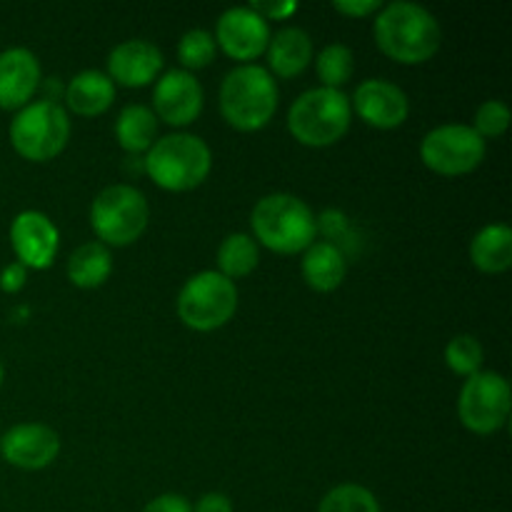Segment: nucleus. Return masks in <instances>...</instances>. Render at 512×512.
Returning <instances> with one entry per match:
<instances>
[{"instance_id":"19","label":"nucleus","mask_w":512,"mask_h":512,"mask_svg":"<svg viewBox=\"0 0 512 512\" xmlns=\"http://www.w3.org/2000/svg\"><path fill=\"white\" fill-rule=\"evenodd\" d=\"M65 108L80 118L103 115L115 100V83L100 70H83L63 88Z\"/></svg>"},{"instance_id":"32","label":"nucleus","mask_w":512,"mask_h":512,"mask_svg":"<svg viewBox=\"0 0 512 512\" xmlns=\"http://www.w3.org/2000/svg\"><path fill=\"white\" fill-rule=\"evenodd\" d=\"M143 512H193V505H190V500L183 498V495L165 493L150 500L143 508Z\"/></svg>"},{"instance_id":"31","label":"nucleus","mask_w":512,"mask_h":512,"mask_svg":"<svg viewBox=\"0 0 512 512\" xmlns=\"http://www.w3.org/2000/svg\"><path fill=\"white\" fill-rule=\"evenodd\" d=\"M25 280H28V268L25 265H20L18 260L10 265H5L3 270H0V290L8 295L13 293H20L25 285Z\"/></svg>"},{"instance_id":"34","label":"nucleus","mask_w":512,"mask_h":512,"mask_svg":"<svg viewBox=\"0 0 512 512\" xmlns=\"http://www.w3.org/2000/svg\"><path fill=\"white\" fill-rule=\"evenodd\" d=\"M248 8L255 10V13L268 23V20H285L290 18V15H295L298 3H290V0L288 3H250Z\"/></svg>"},{"instance_id":"27","label":"nucleus","mask_w":512,"mask_h":512,"mask_svg":"<svg viewBox=\"0 0 512 512\" xmlns=\"http://www.w3.org/2000/svg\"><path fill=\"white\" fill-rule=\"evenodd\" d=\"M483 345L473 335H455L448 345H445V365L453 370L455 375H470L480 373V365H483Z\"/></svg>"},{"instance_id":"24","label":"nucleus","mask_w":512,"mask_h":512,"mask_svg":"<svg viewBox=\"0 0 512 512\" xmlns=\"http://www.w3.org/2000/svg\"><path fill=\"white\" fill-rule=\"evenodd\" d=\"M260 250L253 235L233 233L218 248V273L228 280L245 278L258 268Z\"/></svg>"},{"instance_id":"6","label":"nucleus","mask_w":512,"mask_h":512,"mask_svg":"<svg viewBox=\"0 0 512 512\" xmlns=\"http://www.w3.org/2000/svg\"><path fill=\"white\" fill-rule=\"evenodd\" d=\"M70 138L68 110L55 100H33L15 113L10 123V145L33 163H45L60 155Z\"/></svg>"},{"instance_id":"20","label":"nucleus","mask_w":512,"mask_h":512,"mask_svg":"<svg viewBox=\"0 0 512 512\" xmlns=\"http://www.w3.org/2000/svg\"><path fill=\"white\" fill-rule=\"evenodd\" d=\"M303 280L310 290L315 293H333L343 285L345 275H348V255L333 243H313L303 253Z\"/></svg>"},{"instance_id":"25","label":"nucleus","mask_w":512,"mask_h":512,"mask_svg":"<svg viewBox=\"0 0 512 512\" xmlns=\"http://www.w3.org/2000/svg\"><path fill=\"white\" fill-rule=\"evenodd\" d=\"M355 70V55L345 43H330L315 58V73H318L323 88L340 90Z\"/></svg>"},{"instance_id":"23","label":"nucleus","mask_w":512,"mask_h":512,"mask_svg":"<svg viewBox=\"0 0 512 512\" xmlns=\"http://www.w3.org/2000/svg\"><path fill=\"white\" fill-rule=\"evenodd\" d=\"M110 273H113V255L98 240L80 245L68 260V280L75 288H100L110 278Z\"/></svg>"},{"instance_id":"8","label":"nucleus","mask_w":512,"mask_h":512,"mask_svg":"<svg viewBox=\"0 0 512 512\" xmlns=\"http://www.w3.org/2000/svg\"><path fill=\"white\" fill-rule=\"evenodd\" d=\"M238 310V288L218 270H203L185 280L178 293V318L185 328L210 333L233 320Z\"/></svg>"},{"instance_id":"30","label":"nucleus","mask_w":512,"mask_h":512,"mask_svg":"<svg viewBox=\"0 0 512 512\" xmlns=\"http://www.w3.org/2000/svg\"><path fill=\"white\" fill-rule=\"evenodd\" d=\"M315 233H323L325 243H333L335 248L345 253V240H348L350 233L348 215L340 213V210H325L320 218H315Z\"/></svg>"},{"instance_id":"22","label":"nucleus","mask_w":512,"mask_h":512,"mask_svg":"<svg viewBox=\"0 0 512 512\" xmlns=\"http://www.w3.org/2000/svg\"><path fill=\"white\" fill-rule=\"evenodd\" d=\"M158 135V118L148 105L130 103L115 118V140L130 155L148 153Z\"/></svg>"},{"instance_id":"35","label":"nucleus","mask_w":512,"mask_h":512,"mask_svg":"<svg viewBox=\"0 0 512 512\" xmlns=\"http://www.w3.org/2000/svg\"><path fill=\"white\" fill-rule=\"evenodd\" d=\"M193 512H233V500L225 493H205L193 505Z\"/></svg>"},{"instance_id":"13","label":"nucleus","mask_w":512,"mask_h":512,"mask_svg":"<svg viewBox=\"0 0 512 512\" xmlns=\"http://www.w3.org/2000/svg\"><path fill=\"white\" fill-rule=\"evenodd\" d=\"M353 113L365 125L378 130H395L408 120L410 100L403 88L383 78L363 80L350 100Z\"/></svg>"},{"instance_id":"1","label":"nucleus","mask_w":512,"mask_h":512,"mask_svg":"<svg viewBox=\"0 0 512 512\" xmlns=\"http://www.w3.org/2000/svg\"><path fill=\"white\" fill-rule=\"evenodd\" d=\"M373 35L378 48L400 65H423L443 43L438 18L428 8L410 0L383 5L375 15Z\"/></svg>"},{"instance_id":"2","label":"nucleus","mask_w":512,"mask_h":512,"mask_svg":"<svg viewBox=\"0 0 512 512\" xmlns=\"http://www.w3.org/2000/svg\"><path fill=\"white\" fill-rule=\"evenodd\" d=\"M255 243L278 255L305 253L315 240V215L305 200L290 193H270L250 213Z\"/></svg>"},{"instance_id":"9","label":"nucleus","mask_w":512,"mask_h":512,"mask_svg":"<svg viewBox=\"0 0 512 512\" xmlns=\"http://www.w3.org/2000/svg\"><path fill=\"white\" fill-rule=\"evenodd\" d=\"M485 140L473 125L448 123L438 125L420 140V160L428 170L443 178H460L480 168L485 160Z\"/></svg>"},{"instance_id":"3","label":"nucleus","mask_w":512,"mask_h":512,"mask_svg":"<svg viewBox=\"0 0 512 512\" xmlns=\"http://www.w3.org/2000/svg\"><path fill=\"white\" fill-rule=\"evenodd\" d=\"M278 85L260 65L248 63L230 70L220 85V113L240 133L263 130L278 110Z\"/></svg>"},{"instance_id":"10","label":"nucleus","mask_w":512,"mask_h":512,"mask_svg":"<svg viewBox=\"0 0 512 512\" xmlns=\"http://www.w3.org/2000/svg\"><path fill=\"white\" fill-rule=\"evenodd\" d=\"M512 408L510 383L500 373H475L465 380L458 398L460 423L475 435H493L508 423Z\"/></svg>"},{"instance_id":"12","label":"nucleus","mask_w":512,"mask_h":512,"mask_svg":"<svg viewBox=\"0 0 512 512\" xmlns=\"http://www.w3.org/2000/svg\"><path fill=\"white\" fill-rule=\"evenodd\" d=\"M215 45L223 48L228 58L248 65L250 60L265 55L270 43V25L248 5L230 8L215 23Z\"/></svg>"},{"instance_id":"7","label":"nucleus","mask_w":512,"mask_h":512,"mask_svg":"<svg viewBox=\"0 0 512 512\" xmlns=\"http://www.w3.org/2000/svg\"><path fill=\"white\" fill-rule=\"evenodd\" d=\"M150 220V205L133 185H110L90 208V225L105 248H125L145 233Z\"/></svg>"},{"instance_id":"5","label":"nucleus","mask_w":512,"mask_h":512,"mask_svg":"<svg viewBox=\"0 0 512 512\" xmlns=\"http://www.w3.org/2000/svg\"><path fill=\"white\" fill-rule=\"evenodd\" d=\"M353 120L350 98L343 90L313 88L298 95L288 110V130L305 148H328L345 138Z\"/></svg>"},{"instance_id":"26","label":"nucleus","mask_w":512,"mask_h":512,"mask_svg":"<svg viewBox=\"0 0 512 512\" xmlns=\"http://www.w3.org/2000/svg\"><path fill=\"white\" fill-rule=\"evenodd\" d=\"M318 512H383L378 498L368 488L355 483L335 485L323 495Z\"/></svg>"},{"instance_id":"11","label":"nucleus","mask_w":512,"mask_h":512,"mask_svg":"<svg viewBox=\"0 0 512 512\" xmlns=\"http://www.w3.org/2000/svg\"><path fill=\"white\" fill-rule=\"evenodd\" d=\"M203 88L198 78L188 70H168L155 80L153 88V113L163 123L185 128L195 123L203 113Z\"/></svg>"},{"instance_id":"17","label":"nucleus","mask_w":512,"mask_h":512,"mask_svg":"<svg viewBox=\"0 0 512 512\" xmlns=\"http://www.w3.org/2000/svg\"><path fill=\"white\" fill-rule=\"evenodd\" d=\"M40 80H43V73H40V63L33 50H3L0 53V108L20 110L33 103Z\"/></svg>"},{"instance_id":"14","label":"nucleus","mask_w":512,"mask_h":512,"mask_svg":"<svg viewBox=\"0 0 512 512\" xmlns=\"http://www.w3.org/2000/svg\"><path fill=\"white\" fill-rule=\"evenodd\" d=\"M10 245L20 265L28 270H45L58 255L60 235L48 215L40 210H23L10 225Z\"/></svg>"},{"instance_id":"29","label":"nucleus","mask_w":512,"mask_h":512,"mask_svg":"<svg viewBox=\"0 0 512 512\" xmlns=\"http://www.w3.org/2000/svg\"><path fill=\"white\" fill-rule=\"evenodd\" d=\"M510 125V108L503 100H485L483 105L475 113V125L473 130L483 140L488 138H500V135L508 130Z\"/></svg>"},{"instance_id":"21","label":"nucleus","mask_w":512,"mask_h":512,"mask_svg":"<svg viewBox=\"0 0 512 512\" xmlns=\"http://www.w3.org/2000/svg\"><path fill=\"white\" fill-rule=\"evenodd\" d=\"M470 260L480 273L500 275L512 265V230L505 223L485 225L470 243Z\"/></svg>"},{"instance_id":"15","label":"nucleus","mask_w":512,"mask_h":512,"mask_svg":"<svg viewBox=\"0 0 512 512\" xmlns=\"http://www.w3.org/2000/svg\"><path fill=\"white\" fill-rule=\"evenodd\" d=\"M0 453L13 468L43 470L58 458L60 438L50 425L20 423L0 438Z\"/></svg>"},{"instance_id":"4","label":"nucleus","mask_w":512,"mask_h":512,"mask_svg":"<svg viewBox=\"0 0 512 512\" xmlns=\"http://www.w3.org/2000/svg\"><path fill=\"white\" fill-rule=\"evenodd\" d=\"M213 168V153L198 135L173 133L155 140L145 153L143 170L158 188L170 193H188L208 180Z\"/></svg>"},{"instance_id":"36","label":"nucleus","mask_w":512,"mask_h":512,"mask_svg":"<svg viewBox=\"0 0 512 512\" xmlns=\"http://www.w3.org/2000/svg\"><path fill=\"white\" fill-rule=\"evenodd\" d=\"M3 375H5V370H3V363H0V385H3Z\"/></svg>"},{"instance_id":"33","label":"nucleus","mask_w":512,"mask_h":512,"mask_svg":"<svg viewBox=\"0 0 512 512\" xmlns=\"http://www.w3.org/2000/svg\"><path fill=\"white\" fill-rule=\"evenodd\" d=\"M333 8L348 18H368V15L378 13L383 3L380 0H335Z\"/></svg>"},{"instance_id":"28","label":"nucleus","mask_w":512,"mask_h":512,"mask_svg":"<svg viewBox=\"0 0 512 512\" xmlns=\"http://www.w3.org/2000/svg\"><path fill=\"white\" fill-rule=\"evenodd\" d=\"M215 50H218V45H215L213 33H208L203 28H193L180 38L178 60L183 65V70L193 73V70H200L213 63Z\"/></svg>"},{"instance_id":"18","label":"nucleus","mask_w":512,"mask_h":512,"mask_svg":"<svg viewBox=\"0 0 512 512\" xmlns=\"http://www.w3.org/2000/svg\"><path fill=\"white\" fill-rule=\"evenodd\" d=\"M268 73L290 80L303 73L313 63V40L303 28H283L270 35L268 50Z\"/></svg>"},{"instance_id":"16","label":"nucleus","mask_w":512,"mask_h":512,"mask_svg":"<svg viewBox=\"0 0 512 512\" xmlns=\"http://www.w3.org/2000/svg\"><path fill=\"white\" fill-rule=\"evenodd\" d=\"M163 70V53L158 45L148 40H123L108 55V78L125 88H143L160 78Z\"/></svg>"}]
</instances>
